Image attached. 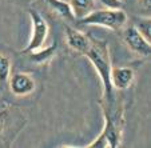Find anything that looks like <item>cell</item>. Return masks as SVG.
Wrapping results in <instances>:
<instances>
[{
	"instance_id": "cell-1",
	"label": "cell",
	"mask_w": 151,
	"mask_h": 148,
	"mask_svg": "<svg viewBox=\"0 0 151 148\" xmlns=\"http://www.w3.org/2000/svg\"><path fill=\"white\" fill-rule=\"evenodd\" d=\"M84 56L92 63L96 72L99 74L100 80L104 89V99L107 102H112V95H114V87L111 84V63H110L109 48L106 43L99 41H91V46L84 54Z\"/></svg>"
},
{
	"instance_id": "cell-2",
	"label": "cell",
	"mask_w": 151,
	"mask_h": 148,
	"mask_svg": "<svg viewBox=\"0 0 151 148\" xmlns=\"http://www.w3.org/2000/svg\"><path fill=\"white\" fill-rule=\"evenodd\" d=\"M79 21L83 24L100 26L104 28L118 31L127 23V15L123 9H94Z\"/></svg>"
},
{
	"instance_id": "cell-3",
	"label": "cell",
	"mask_w": 151,
	"mask_h": 148,
	"mask_svg": "<svg viewBox=\"0 0 151 148\" xmlns=\"http://www.w3.org/2000/svg\"><path fill=\"white\" fill-rule=\"evenodd\" d=\"M122 129L116 116H111L110 112L104 114V128L95 142L88 144V148H116L120 145Z\"/></svg>"
},
{
	"instance_id": "cell-4",
	"label": "cell",
	"mask_w": 151,
	"mask_h": 148,
	"mask_svg": "<svg viewBox=\"0 0 151 148\" xmlns=\"http://www.w3.org/2000/svg\"><path fill=\"white\" fill-rule=\"evenodd\" d=\"M28 14L31 16V21H32V36L29 43L27 44V47L23 49V54H28L31 51H36V49L42 48L43 44L46 43L47 36H48V24H47L46 19L36 12L35 9H28Z\"/></svg>"
},
{
	"instance_id": "cell-5",
	"label": "cell",
	"mask_w": 151,
	"mask_h": 148,
	"mask_svg": "<svg viewBox=\"0 0 151 148\" xmlns=\"http://www.w3.org/2000/svg\"><path fill=\"white\" fill-rule=\"evenodd\" d=\"M123 40L126 46L131 49L135 55L142 57H148L151 55V44L138 32L134 26L126 28L123 32Z\"/></svg>"
},
{
	"instance_id": "cell-6",
	"label": "cell",
	"mask_w": 151,
	"mask_h": 148,
	"mask_svg": "<svg viewBox=\"0 0 151 148\" xmlns=\"http://www.w3.org/2000/svg\"><path fill=\"white\" fill-rule=\"evenodd\" d=\"M9 89L15 96H27L35 89V80L29 74L17 72L9 79Z\"/></svg>"
},
{
	"instance_id": "cell-7",
	"label": "cell",
	"mask_w": 151,
	"mask_h": 148,
	"mask_svg": "<svg viewBox=\"0 0 151 148\" xmlns=\"http://www.w3.org/2000/svg\"><path fill=\"white\" fill-rule=\"evenodd\" d=\"M111 84L116 89H127L134 82L135 74L130 67L111 68Z\"/></svg>"
},
{
	"instance_id": "cell-8",
	"label": "cell",
	"mask_w": 151,
	"mask_h": 148,
	"mask_svg": "<svg viewBox=\"0 0 151 148\" xmlns=\"http://www.w3.org/2000/svg\"><path fill=\"white\" fill-rule=\"evenodd\" d=\"M66 39L70 48H72L74 51L79 52L82 55H84L91 46V40L86 35H83L82 32L76 31V29L71 28L68 26L66 27Z\"/></svg>"
},
{
	"instance_id": "cell-9",
	"label": "cell",
	"mask_w": 151,
	"mask_h": 148,
	"mask_svg": "<svg viewBox=\"0 0 151 148\" xmlns=\"http://www.w3.org/2000/svg\"><path fill=\"white\" fill-rule=\"evenodd\" d=\"M68 3L74 12L75 19L79 20L87 16L91 11H94L95 7V0H70Z\"/></svg>"
},
{
	"instance_id": "cell-10",
	"label": "cell",
	"mask_w": 151,
	"mask_h": 148,
	"mask_svg": "<svg viewBox=\"0 0 151 148\" xmlns=\"http://www.w3.org/2000/svg\"><path fill=\"white\" fill-rule=\"evenodd\" d=\"M46 3L60 17H63V19H66V20H75L74 12H72L71 6H70L68 1H66V0H46Z\"/></svg>"
},
{
	"instance_id": "cell-11",
	"label": "cell",
	"mask_w": 151,
	"mask_h": 148,
	"mask_svg": "<svg viewBox=\"0 0 151 148\" xmlns=\"http://www.w3.org/2000/svg\"><path fill=\"white\" fill-rule=\"evenodd\" d=\"M56 47H58L56 43H54V44H51V46L46 47V48H43L42 47V48L36 49V51H31L26 55H28L29 59H31L32 61H35L36 64H43V63L48 61V60L55 55Z\"/></svg>"
},
{
	"instance_id": "cell-12",
	"label": "cell",
	"mask_w": 151,
	"mask_h": 148,
	"mask_svg": "<svg viewBox=\"0 0 151 148\" xmlns=\"http://www.w3.org/2000/svg\"><path fill=\"white\" fill-rule=\"evenodd\" d=\"M134 27L138 29V32H139L147 41L151 43V19H150V16L137 19L134 23Z\"/></svg>"
},
{
	"instance_id": "cell-13",
	"label": "cell",
	"mask_w": 151,
	"mask_h": 148,
	"mask_svg": "<svg viewBox=\"0 0 151 148\" xmlns=\"http://www.w3.org/2000/svg\"><path fill=\"white\" fill-rule=\"evenodd\" d=\"M11 75V60L4 55H0V83H4L9 79Z\"/></svg>"
},
{
	"instance_id": "cell-14",
	"label": "cell",
	"mask_w": 151,
	"mask_h": 148,
	"mask_svg": "<svg viewBox=\"0 0 151 148\" xmlns=\"http://www.w3.org/2000/svg\"><path fill=\"white\" fill-rule=\"evenodd\" d=\"M104 8L109 9H122L123 1L122 0H98Z\"/></svg>"
},
{
	"instance_id": "cell-15",
	"label": "cell",
	"mask_w": 151,
	"mask_h": 148,
	"mask_svg": "<svg viewBox=\"0 0 151 148\" xmlns=\"http://www.w3.org/2000/svg\"><path fill=\"white\" fill-rule=\"evenodd\" d=\"M138 4L143 9L146 16H150L151 15V0H138Z\"/></svg>"
},
{
	"instance_id": "cell-16",
	"label": "cell",
	"mask_w": 151,
	"mask_h": 148,
	"mask_svg": "<svg viewBox=\"0 0 151 148\" xmlns=\"http://www.w3.org/2000/svg\"><path fill=\"white\" fill-rule=\"evenodd\" d=\"M7 119H8V111L7 109H0V135L3 134L4 128H6Z\"/></svg>"
},
{
	"instance_id": "cell-17",
	"label": "cell",
	"mask_w": 151,
	"mask_h": 148,
	"mask_svg": "<svg viewBox=\"0 0 151 148\" xmlns=\"http://www.w3.org/2000/svg\"><path fill=\"white\" fill-rule=\"evenodd\" d=\"M122 1H123V0H122Z\"/></svg>"
}]
</instances>
